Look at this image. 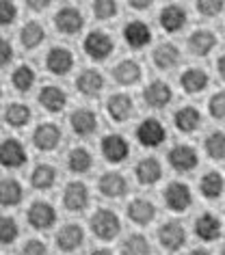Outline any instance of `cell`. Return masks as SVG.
I'll use <instances>...</instances> for the list:
<instances>
[{
	"label": "cell",
	"mask_w": 225,
	"mask_h": 255,
	"mask_svg": "<svg viewBox=\"0 0 225 255\" xmlns=\"http://www.w3.org/2000/svg\"><path fill=\"white\" fill-rule=\"evenodd\" d=\"M91 229L95 232V236L102 240H113L115 236L119 234L121 229V223H119V216L113 212V210H98L91 219Z\"/></svg>",
	"instance_id": "1"
},
{
	"label": "cell",
	"mask_w": 225,
	"mask_h": 255,
	"mask_svg": "<svg viewBox=\"0 0 225 255\" xmlns=\"http://www.w3.org/2000/svg\"><path fill=\"white\" fill-rule=\"evenodd\" d=\"M82 48H85L87 56H91L95 61H104L113 52V39L106 33H102V30H93V33L87 35Z\"/></svg>",
	"instance_id": "2"
},
{
	"label": "cell",
	"mask_w": 225,
	"mask_h": 255,
	"mask_svg": "<svg viewBox=\"0 0 225 255\" xmlns=\"http://www.w3.org/2000/svg\"><path fill=\"white\" fill-rule=\"evenodd\" d=\"M54 26L65 35H76L85 26V17L76 7H63L54 15Z\"/></svg>",
	"instance_id": "3"
},
{
	"label": "cell",
	"mask_w": 225,
	"mask_h": 255,
	"mask_svg": "<svg viewBox=\"0 0 225 255\" xmlns=\"http://www.w3.org/2000/svg\"><path fill=\"white\" fill-rule=\"evenodd\" d=\"M165 136H167V132L158 119H145L143 124L137 128V138L145 147H158V145L165 141Z\"/></svg>",
	"instance_id": "4"
},
{
	"label": "cell",
	"mask_w": 225,
	"mask_h": 255,
	"mask_svg": "<svg viewBox=\"0 0 225 255\" xmlns=\"http://www.w3.org/2000/svg\"><path fill=\"white\" fill-rule=\"evenodd\" d=\"M165 201H167V206H169V210H173V212H184L193 201L191 188L182 182H171L165 190Z\"/></svg>",
	"instance_id": "5"
},
{
	"label": "cell",
	"mask_w": 225,
	"mask_h": 255,
	"mask_svg": "<svg viewBox=\"0 0 225 255\" xmlns=\"http://www.w3.org/2000/svg\"><path fill=\"white\" fill-rule=\"evenodd\" d=\"M89 203V190L82 182H69L65 186V193H63V206H65L69 212H80L85 210Z\"/></svg>",
	"instance_id": "6"
},
{
	"label": "cell",
	"mask_w": 225,
	"mask_h": 255,
	"mask_svg": "<svg viewBox=\"0 0 225 255\" xmlns=\"http://www.w3.org/2000/svg\"><path fill=\"white\" fill-rule=\"evenodd\" d=\"M102 154H104V158L108 162H124L128 158V151H130V147H128L126 138L119 136V134H108L102 138Z\"/></svg>",
	"instance_id": "7"
},
{
	"label": "cell",
	"mask_w": 225,
	"mask_h": 255,
	"mask_svg": "<svg viewBox=\"0 0 225 255\" xmlns=\"http://www.w3.org/2000/svg\"><path fill=\"white\" fill-rule=\"evenodd\" d=\"M158 240H160V245H163L167 251H178L180 247L186 242V232H184V227L180 225V223H165L163 227L158 229Z\"/></svg>",
	"instance_id": "8"
},
{
	"label": "cell",
	"mask_w": 225,
	"mask_h": 255,
	"mask_svg": "<svg viewBox=\"0 0 225 255\" xmlns=\"http://www.w3.org/2000/svg\"><path fill=\"white\" fill-rule=\"evenodd\" d=\"M56 221V212L48 201H35L28 208V223L35 229H48L50 225H54Z\"/></svg>",
	"instance_id": "9"
},
{
	"label": "cell",
	"mask_w": 225,
	"mask_h": 255,
	"mask_svg": "<svg viewBox=\"0 0 225 255\" xmlns=\"http://www.w3.org/2000/svg\"><path fill=\"white\" fill-rule=\"evenodd\" d=\"M0 160L9 169L22 167L26 162V151H24L22 143L15 141V138H4L2 145H0Z\"/></svg>",
	"instance_id": "10"
},
{
	"label": "cell",
	"mask_w": 225,
	"mask_h": 255,
	"mask_svg": "<svg viewBox=\"0 0 225 255\" xmlns=\"http://www.w3.org/2000/svg\"><path fill=\"white\" fill-rule=\"evenodd\" d=\"M61 141V130L54 124H41L37 130L33 132V143L37 149L41 151H50L54 149Z\"/></svg>",
	"instance_id": "11"
},
{
	"label": "cell",
	"mask_w": 225,
	"mask_h": 255,
	"mask_svg": "<svg viewBox=\"0 0 225 255\" xmlns=\"http://www.w3.org/2000/svg\"><path fill=\"white\" fill-rule=\"evenodd\" d=\"M74 65V56L67 48H52L46 56V67L56 76L67 74Z\"/></svg>",
	"instance_id": "12"
},
{
	"label": "cell",
	"mask_w": 225,
	"mask_h": 255,
	"mask_svg": "<svg viewBox=\"0 0 225 255\" xmlns=\"http://www.w3.org/2000/svg\"><path fill=\"white\" fill-rule=\"evenodd\" d=\"M169 162L176 171H191L197 167V151L189 145H176L169 151Z\"/></svg>",
	"instance_id": "13"
},
{
	"label": "cell",
	"mask_w": 225,
	"mask_h": 255,
	"mask_svg": "<svg viewBox=\"0 0 225 255\" xmlns=\"http://www.w3.org/2000/svg\"><path fill=\"white\" fill-rule=\"evenodd\" d=\"M98 186H100V193L104 197H111V199H115V197H121L128 190V182H126V177L121 173H117V171H111V173H104L100 177Z\"/></svg>",
	"instance_id": "14"
},
{
	"label": "cell",
	"mask_w": 225,
	"mask_h": 255,
	"mask_svg": "<svg viewBox=\"0 0 225 255\" xmlns=\"http://www.w3.org/2000/svg\"><path fill=\"white\" fill-rule=\"evenodd\" d=\"M82 238H85V234H82L80 225H74V223H69V225H63L59 229V234H56V245H59L61 251H74V249H78L82 245Z\"/></svg>",
	"instance_id": "15"
},
{
	"label": "cell",
	"mask_w": 225,
	"mask_h": 255,
	"mask_svg": "<svg viewBox=\"0 0 225 255\" xmlns=\"http://www.w3.org/2000/svg\"><path fill=\"white\" fill-rule=\"evenodd\" d=\"M124 39L130 43L132 48H145L152 41V30L147 24L134 20L124 28Z\"/></svg>",
	"instance_id": "16"
},
{
	"label": "cell",
	"mask_w": 225,
	"mask_h": 255,
	"mask_svg": "<svg viewBox=\"0 0 225 255\" xmlns=\"http://www.w3.org/2000/svg\"><path fill=\"white\" fill-rule=\"evenodd\" d=\"M69 124H72V130L78 136H89L98 128V119H95V113L87 111V108H80V111H76L69 117Z\"/></svg>",
	"instance_id": "17"
},
{
	"label": "cell",
	"mask_w": 225,
	"mask_h": 255,
	"mask_svg": "<svg viewBox=\"0 0 225 255\" xmlns=\"http://www.w3.org/2000/svg\"><path fill=\"white\" fill-rule=\"evenodd\" d=\"M106 111L115 121H126L132 115V100L126 93H115L106 102Z\"/></svg>",
	"instance_id": "18"
},
{
	"label": "cell",
	"mask_w": 225,
	"mask_h": 255,
	"mask_svg": "<svg viewBox=\"0 0 225 255\" xmlns=\"http://www.w3.org/2000/svg\"><path fill=\"white\" fill-rule=\"evenodd\" d=\"M39 102H41V106L46 108V111L59 113V111H63V108H65V104H67V95H65V91H63V89L48 85V87L41 89Z\"/></svg>",
	"instance_id": "19"
},
{
	"label": "cell",
	"mask_w": 225,
	"mask_h": 255,
	"mask_svg": "<svg viewBox=\"0 0 225 255\" xmlns=\"http://www.w3.org/2000/svg\"><path fill=\"white\" fill-rule=\"evenodd\" d=\"M160 24H163L165 30L169 33H176L186 24V11L180 7V4H167V7L160 11Z\"/></svg>",
	"instance_id": "20"
},
{
	"label": "cell",
	"mask_w": 225,
	"mask_h": 255,
	"mask_svg": "<svg viewBox=\"0 0 225 255\" xmlns=\"http://www.w3.org/2000/svg\"><path fill=\"white\" fill-rule=\"evenodd\" d=\"M171 95L173 93H171L169 85H167V82H160V80L152 82V85L145 89V102L152 108H165L171 102Z\"/></svg>",
	"instance_id": "21"
},
{
	"label": "cell",
	"mask_w": 225,
	"mask_h": 255,
	"mask_svg": "<svg viewBox=\"0 0 225 255\" xmlns=\"http://www.w3.org/2000/svg\"><path fill=\"white\" fill-rule=\"evenodd\" d=\"M128 216H130L134 223H139V225H147V223H152L154 216H156V208L147 199H134V201H130V206H128Z\"/></svg>",
	"instance_id": "22"
},
{
	"label": "cell",
	"mask_w": 225,
	"mask_h": 255,
	"mask_svg": "<svg viewBox=\"0 0 225 255\" xmlns=\"http://www.w3.org/2000/svg\"><path fill=\"white\" fill-rule=\"evenodd\" d=\"M134 173H137V180L141 184H156L163 175V169H160V162L156 158H143V160H139Z\"/></svg>",
	"instance_id": "23"
},
{
	"label": "cell",
	"mask_w": 225,
	"mask_h": 255,
	"mask_svg": "<svg viewBox=\"0 0 225 255\" xmlns=\"http://www.w3.org/2000/svg\"><path fill=\"white\" fill-rule=\"evenodd\" d=\"M76 87H78V91L82 95H98L102 91V87H104V78L95 69H85L78 76V80H76Z\"/></svg>",
	"instance_id": "24"
},
{
	"label": "cell",
	"mask_w": 225,
	"mask_h": 255,
	"mask_svg": "<svg viewBox=\"0 0 225 255\" xmlns=\"http://www.w3.org/2000/svg\"><path fill=\"white\" fill-rule=\"evenodd\" d=\"M195 232L202 240H217L221 236V221L215 214H202L195 221Z\"/></svg>",
	"instance_id": "25"
},
{
	"label": "cell",
	"mask_w": 225,
	"mask_h": 255,
	"mask_svg": "<svg viewBox=\"0 0 225 255\" xmlns=\"http://www.w3.org/2000/svg\"><path fill=\"white\" fill-rule=\"evenodd\" d=\"M113 74H115V80H117L119 85H134V82H139V78H141V67H139L137 61L126 59V61H119L117 65H115Z\"/></svg>",
	"instance_id": "26"
},
{
	"label": "cell",
	"mask_w": 225,
	"mask_h": 255,
	"mask_svg": "<svg viewBox=\"0 0 225 255\" xmlns=\"http://www.w3.org/2000/svg\"><path fill=\"white\" fill-rule=\"evenodd\" d=\"M180 85H182V89L186 93H199L208 87V74H206L204 69H197V67L186 69L182 74V78H180Z\"/></svg>",
	"instance_id": "27"
},
{
	"label": "cell",
	"mask_w": 225,
	"mask_h": 255,
	"mask_svg": "<svg viewBox=\"0 0 225 255\" xmlns=\"http://www.w3.org/2000/svg\"><path fill=\"white\" fill-rule=\"evenodd\" d=\"M217 43V37L215 33H210V30H197V33H193L189 37V48L193 54H199V56H206L210 52L212 48H215Z\"/></svg>",
	"instance_id": "28"
},
{
	"label": "cell",
	"mask_w": 225,
	"mask_h": 255,
	"mask_svg": "<svg viewBox=\"0 0 225 255\" xmlns=\"http://www.w3.org/2000/svg\"><path fill=\"white\" fill-rule=\"evenodd\" d=\"M180 61V50L173 46V43H160V46L154 50V63L160 69H171L176 63Z\"/></svg>",
	"instance_id": "29"
},
{
	"label": "cell",
	"mask_w": 225,
	"mask_h": 255,
	"mask_svg": "<svg viewBox=\"0 0 225 255\" xmlns=\"http://www.w3.org/2000/svg\"><path fill=\"white\" fill-rule=\"evenodd\" d=\"M173 119H176V128H178V130L193 132L199 126V121H202V115H199L197 108L184 106V108H180V111L173 115Z\"/></svg>",
	"instance_id": "30"
},
{
	"label": "cell",
	"mask_w": 225,
	"mask_h": 255,
	"mask_svg": "<svg viewBox=\"0 0 225 255\" xmlns=\"http://www.w3.org/2000/svg\"><path fill=\"white\" fill-rule=\"evenodd\" d=\"M199 190H202V195L206 197V199H217V197L223 193V177H221V173H217V171L206 173L202 177V182H199Z\"/></svg>",
	"instance_id": "31"
},
{
	"label": "cell",
	"mask_w": 225,
	"mask_h": 255,
	"mask_svg": "<svg viewBox=\"0 0 225 255\" xmlns=\"http://www.w3.org/2000/svg\"><path fill=\"white\" fill-rule=\"evenodd\" d=\"M91 164H93V158L85 147H76V149L69 151L67 167L72 169L74 173H85V171L91 169Z\"/></svg>",
	"instance_id": "32"
},
{
	"label": "cell",
	"mask_w": 225,
	"mask_h": 255,
	"mask_svg": "<svg viewBox=\"0 0 225 255\" xmlns=\"http://www.w3.org/2000/svg\"><path fill=\"white\" fill-rule=\"evenodd\" d=\"M4 121L11 128H22L30 121V108L24 104H9L4 111Z\"/></svg>",
	"instance_id": "33"
},
{
	"label": "cell",
	"mask_w": 225,
	"mask_h": 255,
	"mask_svg": "<svg viewBox=\"0 0 225 255\" xmlns=\"http://www.w3.org/2000/svg\"><path fill=\"white\" fill-rule=\"evenodd\" d=\"M54 180H56V171L50 167V164H37L35 171H33V175H30L33 186L39 188V190L50 188L54 184Z\"/></svg>",
	"instance_id": "34"
},
{
	"label": "cell",
	"mask_w": 225,
	"mask_h": 255,
	"mask_svg": "<svg viewBox=\"0 0 225 255\" xmlns=\"http://www.w3.org/2000/svg\"><path fill=\"white\" fill-rule=\"evenodd\" d=\"M20 41L24 48H37L43 41V26L37 22H28L20 30Z\"/></svg>",
	"instance_id": "35"
},
{
	"label": "cell",
	"mask_w": 225,
	"mask_h": 255,
	"mask_svg": "<svg viewBox=\"0 0 225 255\" xmlns=\"http://www.w3.org/2000/svg\"><path fill=\"white\" fill-rule=\"evenodd\" d=\"M22 199V186L15 180H2L0 184V201L2 206H15Z\"/></svg>",
	"instance_id": "36"
},
{
	"label": "cell",
	"mask_w": 225,
	"mask_h": 255,
	"mask_svg": "<svg viewBox=\"0 0 225 255\" xmlns=\"http://www.w3.org/2000/svg\"><path fill=\"white\" fill-rule=\"evenodd\" d=\"M121 253L124 255H150L152 249H150V242H147L143 236L132 234L130 238L121 245Z\"/></svg>",
	"instance_id": "37"
},
{
	"label": "cell",
	"mask_w": 225,
	"mask_h": 255,
	"mask_svg": "<svg viewBox=\"0 0 225 255\" xmlns=\"http://www.w3.org/2000/svg\"><path fill=\"white\" fill-rule=\"evenodd\" d=\"M206 151L215 160H223L225 158V132H212L206 138Z\"/></svg>",
	"instance_id": "38"
},
{
	"label": "cell",
	"mask_w": 225,
	"mask_h": 255,
	"mask_svg": "<svg viewBox=\"0 0 225 255\" xmlns=\"http://www.w3.org/2000/svg\"><path fill=\"white\" fill-rule=\"evenodd\" d=\"M11 82H13V87L17 91H28L35 82V72L28 65H20L13 72V76H11Z\"/></svg>",
	"instance_id": "39"
},
{
	"label": "cell",
	"mask_w": 225,
	"mask_h": 255,
	"mask_svg": "<svg viewBox=\"0 0 225 255\" xmlns=\"http://www.w3.org/2000/svg\"><path fill=\"white\" fill-rule=\"evenodd\" d=\"M17 238V225L11 216H2L0 221V242L2 245H11Z\"/></svg>",
	"instance_id": "40"
},
{
	"label": "cell",
	"mask_w": 225,
	"mask_h": 255,
	"mask_svg": "<svg viewBox=\"0 0 225 255\" xmlns=\"http://www.w3.org/2000/svg\"><path fill=\"white\" fill-rule=\"evenodd\" d=\"M93 13L98 20H111L117 13V4L113 0H95L93 2Z\"/></svg>",
	"instance_id": "41"
},
{
	"label": "cell",
	"mask_w": 225,
	"mask_h": 255,
	"mask_svg": "<svg viewBox=\"0 0 225 255\" xmlns=\"http://www.w3.org/2000/svg\"><path fill=\"white\" fill-rule=\"evenodd\" d=\"M223 7H225V4L221 2V0H199V2H197V11L202 15H206V17L219 15L223 11Z\"/></svg>",
	"instance_id": "42"
},
{
	"label": "cell",
	"mask_w": 225,
	"mask_h": 255,
	"mask_svg": "<svg viewBox=\"0 0 225 255\" xmlns=\"http://www.w3.org/2000/svg\"><path fill=\"white\" fill-rule=\"evenodd\" d=\"M208 111L212 117L217 119H225V91L212 95L210 102H208Z\"/></svg>",
	"instance_id": "43"
},
{
	"label": "cell",
	"mask_w": 225,
	"mask_h": 255,
	"mask_svg": "<svg viewBox=\"0 0 225 255\" xmlns=\"http://www.w3.org/2000/svg\"><path fill=\"white\" fill-rule=\"evenodd\" d=\"M15 13H17V9H15L13 2H9V0H2V2H0V22H2V24H11V22H13Z\"/></svg>",
	"instance_id": "44"
},
{
	"label": "cell",
	"mask_w": 225,
	"mask_h": 255,
	"mask_svg": "<svg viewBox=\"0 0 225 255\" xmlns=\"http://www.w3.org/2000/svg\"><path fill=\"white\" fill-rule=\"evenodd\" d=\"M22 255H48V249L41 240H28L22 249Z\"/></svg>",
	"instance_id": "45"
},
{
	"label": "cell",
	"mask_w": 225,
	"mask_h": 255,
	"mask_svg": "<svg viewBox=\"0 0 225 255\" xmlns=\"http://www.w3.org/2000/svg\"><path fill=\"white\" fill-rule=\"evenodd\" d=\"M11 59H13V48L7 39H2V43H0V63H2V67L9 65Z\"/></svg>",
	"instance_id": "46"
},
{
	"label": "cell",
	"mask_w": 225,
	"mask_h": 255,
	"mask_svg": "<svg viewBox=\"0 0 225 255\" xmlns=\"http://www.w3.org/2000/svg\"><path fill=\"white\" fill-rule=\"evenodd\" d=\"M28 7L33 9V11H43V9H48V7H50V2H48V0H41V2H37V0H30Z\"/></svg>",
	"instance_id": "47"
},
{
	"label": "cell",
	"mask_w": 225,
	"mask_h": 255,
	"mask_svg": "<svg viewBox=\"0 0 225 255\" xmlns=\"http://www.w3.org/2000/svg\"><path fill=\"white\" fill-rule=\"evenodd\" d=\"M130 7L132 9H150L152 2L150 0H143V2H139V0H130Z\"/></svg>",
	"instance_id": "48"
},
{
	"label": "cell",
	"mask_w": 225,
	"mask_h": 255,
	"mask_svg": "<svg viewBox=\"0 0 225 255\" xmlns=\"http://www.w3.org/2000/svg\"><path fill=\"white\" fill-rule=\"evenodd\" d=\"M217 67H219V74H221V78L225 80V54L219 59V63H217Z\"/></svg>",
	"instance_id": "49"
},
{
	"label": "cell",
	"mask_w": 225,
	"mask_h": 255,
	"mask_svg": "<svg viewBox=\"0 0 225 255\" xmlns=\"http://www.w3.org/2000/svg\"><path fill=\"white\" fill-rule=\"evenodd\" d=\"M189 255H210V253L206 251V249H195V251H191Z\"/></svg>",
	"instance_id": "50"
},
{
	"label": "cell",
	"mask_w": 225,
	"mask_h": 255,
	"mask_svg": "<svg viewBox=\"0 0 225 255\" xmlns=\"http://www.w3.org/2000/svg\"><path fill=\"white\" fill-rule=\"evenodd\" d=\"M91 255H113V253L108 251V249H98V251H93Z\"/></svg>",
	"instance_id": "51"
},
{
	"label": "cell",
	"mask_w": 225,
	"mask_h": 255,
	"mask_svg": "<svg viewBox=\"0 0 225 255\" xmlns=\"http://www.w3.org/2000/svg\"><path fill=\"white\" fill-rule=\"evenodd\" d=\"M221 253H223V255H225V245H223V251H221Z\"/></svg>",
	"instance_id": "52"
}]
</instances>
